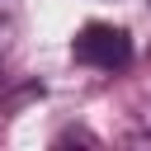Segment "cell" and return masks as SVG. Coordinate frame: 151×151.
I'll return each mask as SVG.
<instances>
[{"instance_id":"obj_1","label":"cell","mask_w":151,"mask_h":151,"mask_svg":"<svg viewBox=\"0 0 151 151\" xmlns=\"http://www.w3.org/2000/svg\"><path fill=\"white\" fill-rule=\"evenodd\" d=\"M71 57L80 66H90V71H123L132 61V38H127V28L94 19L71 38Z\"/></svg>"},{"instance_id":"obj_2","label":"cell","mask_w":151,"mask_h":151,"mask_svg":"<svg viewBox=\"0 0 151 151\" xmlns=\"http://www.w3.org/2000/svg\"><path fill=\"white\" fill-rule=\"evenodd\" d=\"M19 33H24V14H19V0H0V76L14 66L19 57Z\"/></svg>"}]
</instances>
